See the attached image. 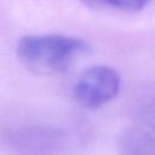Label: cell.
Listing matches in <instances>:
<instances>
[{"label": "cell", "instance_id": "obj_1", "mask_svg": "<svg viewBox=\"0 0 155 155\" xmlns=\"http://www.w3.org/2000/svg\"><path fill=\"white\" fill-rule=\"evenodd\" d=\"M91 51V45L80 38L40 34L22 38L16 54L29 71L38 75H54L67 70L76 59Z\"/></svg>", "mask_w": 155, "mask_h": 155}, {"label": "cell", "instance_id": "obj_2", "mask_svg": "<svg viewBox=\"0 0 155 155\" xmlns=\"http://www.w3.org/2000/svg\"><path fill=\"white\" fill-rule=\"evenodd\" d=\"M4 142L13 155H63L68 148L67 133L46 125H28L8 130Z\"/></svg>", "mask_w": 155, "mask_h": 155}, {"label": "cell", "instance_id": "obj_3", "mask_svg": "<svg viewBox=\"0 0 155 155\" xmlns=\"http://www.w3.org/2000/svg\"><path fill=\"white\" fill-rule=\"evenodd\" d=\"M121 87L120 74L108 65L85 69L73 87V97L86 109H97L113 101Z\"/></svg>", "mask_w": 155, "mask_h": 155}, {"label": "cell", "instance_id": "obj_4", "mask_svg": "<svg viewBox=\"0 0 155 155\" xmlns=\"http://www.w3.org/2000/svg\"><path fill=\"white\" fill-rule=\"evenodd\" d=\"M119 155H155V136L139 125L126 130L119 142Z\"/></svg>", "mask_w": 155, "mask_h": 155}, {"label": "cell", "instance_id": "obj_5", "mask_svg": "<svg viewBox=\"0 0 155 155\" xmlns=\"http://www.w3.org/2000/svg\"><path fill=\"white\" fill-rule=\"evenodd\" d=\"M85 1L94 7L113 8V10L128 11V12L142 11L151 2V0H85Z\"/></svg>", "mask_w": 155, "mask_h": 155}, {"label": "cell", "instance_id": "obj_6", "mask_svg": "<svg viewBox=\"0 0 155 155\" xmlns=\"http://www.w3.org/2000/svg\"><path fill=\"white\" fill-rule=\"evenodd\" d=\"M138 120L140 127L155 136V96L142 105L139 109Z\"/></svg>", "mask_w": 155, "mask_h": 155}]
</instances>
